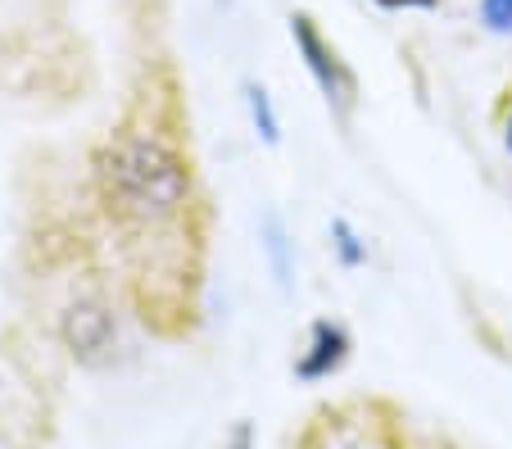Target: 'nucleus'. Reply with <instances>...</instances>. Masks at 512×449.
Listing matches in <instances>:
<instances>
[{
  "mask_svg": "<svg viewBox=\"0 0 512 449\" xmlns=\"http://www.w3.org/2000/svg\"><path fill=\"white\" fill-rule=\"evenodd\" d=\"M105 214L132 245H155L177 232L191 209V164L155 123H123L96 155Z\"/></svg>",
  "mask_w": 512,
  "mask_h": 449,
  "instance_id": "obj_1",
  "label": "nucleus"
},
{
  "mask_svg": "<svg viewBox=\"0 0 512 449\" xmlns=\"http://www.w3.org/2000/svg\"><path fill=\"white\" fill-rule=\"evenodd\" d=\"M290 37L300 46V55H304V64H309L313 82L322 87V96L340 109L354 105L358 82H354V73H349V64L340 59V50L318 32V23H313L309 14H290Z\"/></svg>",
  "mask_w": 512,
  "mask_h": 449,
  "instance_id": "obj_2",
  "label": "nucleus"
},
{
  "mask_svg": "<svg viewBox=\"0 0 512 449\" xmlns=\"http://www.w3.org/2000/svg\"><path fill=\"white\" fill-rule=\"evenodd\" d=\"M64 341H68V350L78 354V359L96 363L100 354L114 345V318H109L105 304L100 300L73 304V309L64 313Z\"/></svg>",
  "mask_w": 512,
  "mask_h": 449,
  "instance_id": "obj_3",
  "label": "nucleus"
},
{
  "mask_svg": "<svg viewBox=\"0 0 512 449\" xmlns=\"http://www.w3.org/2000/svg\"><path fill=\"white\" fill-rule=\"evenodd\" d=\"M345 354H349V336L340 332V327H331V323H318V327H313L309 354L300 359V377H304V381L331 377V372L345 363Z\"/></svg>",
  "mask_w": 512,
  "mask_h": 449,
  "instance_id": "obj_4",
  "label": "nucleus"
},
{
  "mask_svg": "<svg viewBox=\"0 0 512 449\" xmlns=\"http://www.w3.org/2000/svg\"><path fill=\"white\" fill-rule=\"evenodd\" d=\"M481 23L490 32H512V0H481Z\"/></svg>",
  "mask_w": 512,
  "mask_h": 449,
  "instance_id": "obj_5",
  "label": "nucleus"
},
{
  "mask_svg": "<svg viewBox=\"0 0 512 449\" xmlns=\"http://www.w3.org/2000/svg\"><path fill=\"white\" fill-rule=\"evenodd\" d=\"M250 109H254V123L268 141H277V118H272V105H268V91L263 87H250Z\"/></svg>",
  "mask_w": 512,
  "mask_h": 449,
  "instance_id": "obj_6",
  "label": "nucleus"
},
{
  "mask_svg": "<svg viewBox=\"0 0 512 449\" xmlns=\"http://www.w3.org/2000/svg\"><path fill=\"white\" fill-rule=\"evenodd\" d=\"M377 5H386V10H435L440 0H377Z\"/></svg>",
  "mask_w": 512,
  "mask_h": 449,
  "instance_id": "obj_7",
  "label": "nucleus"
},
{
  "mask_svg": "<svg viewBox=\"0 0 512 449\" xmlns=\"http://www.w3.org/2000/svg\"><path fill=\"white\" fill-rule=\"evenodd\" d=\"M508 150H512V123H508Z\"/></svg>",
  "mask_w": 512,
  "mask_h": 449,
  "instance_id": "obj_8",
  "label": "nucleus"
}]
</instances>
